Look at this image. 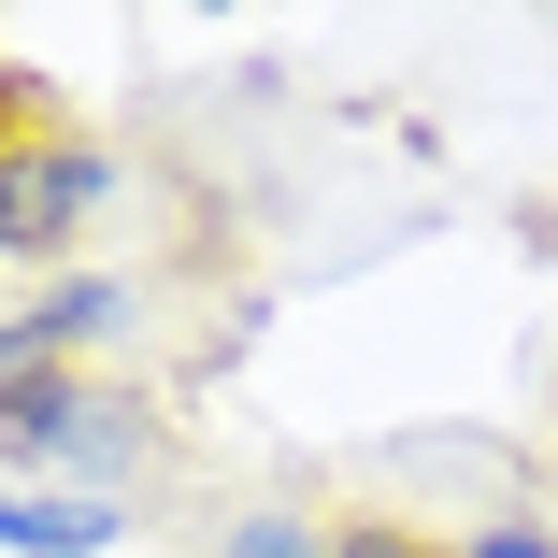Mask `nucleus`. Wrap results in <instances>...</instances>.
<instances>
[{
	"mask_svg": "<svg viewBox=\"0 0 558 558\" xmlns=\"http://www.w3.org/2000/svg\"><path fill=\"white\" fill-rule=\"evenodd\" d=\"M100 201V158L86 144H44V158H0V244H72V215Z\"/></svg>",
	"mask_w": 558,
	"mask_h": 558,
	"instance_id": "nucleus-1",
	"label": "nucleus"
},
{
	"mask_svg": "<svg viewBox=\"0 0 558 558\" xmlns=\"http://www.w3.org/2000/svg\"><path fill=\"white\" fill-rule=\"evenodd\" d=\"M100 530H116V501H15V487H0V544H15V558H86Z\"/></svg>",
	"mask_w": 558,
	"mask_h": 558,
	"instance_id": "nucleus-2",
	"label": "nucleus"
},
{
	"mask_svg": "<svg viewBox=\"0 0 558 558\" xmlns=\"http://www.w3.org/2000/svg\"><path fill=\"white\" fill-rule=\"evenodd\" d=\"M29 329H44V359H72V344H100V329H116V287H58Z\"/></svg>",
	"mask_w": 558,
	"mask_h": 558,
	"instance_id": "nucleus-3",
	"label": "nucleus"
},
{
	"mask_svg": "<svg viewBox=\"0 0 558 558\" xmlns=\"http://www.w3.org/2000/svg\"><path fill=\"white\" fill-rule=\"evenodd\" d=\"M230 558H329V544H301L287 515H244V530H230Z\"/></svg>",
	"mask_w": 558,
	"mask_h": 558,
	"instance_id": "nucleus-4",
	"label": "nucleus"
},
{
	"mask_svg": "<svg viewBox=\"0 0 558 558\" xmlns=\"http://www.w3.org/2000/svg\"><path fill=\"white\" fill-rule=\"evenodd\" d=\"M329 558H429V544H387V530H359V544H329Z\"/></svg>",
	"mask_w": 558,
	"mask_h": 558,
	"instance_id": "nucleus-5",
	"label": "nucleus"
},
{
	"mask_svg": "<svg viewBox=\"0 0 558 558\" xmlns=\"http://www.w3.org/2000/svg\"><path fill=\"white\" fill-rule=\"evenodd\" d=\"M0 130H15V86H0Z\"/></svg>",
	"mask_w": 558,
	"mask_h": 558,
	"instance_id": "nucleus-6",
	"label": "nucleus"
}]
</instances>
